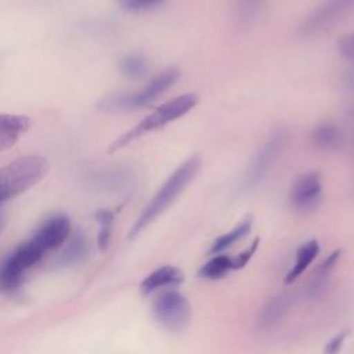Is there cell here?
<instances>
[{"label": "cell", "mask_w": 354, "mask_h": 354, "mask_svg": "<svg viewBox=\"0 0 354 354\" xmlns=\"http://www.w3.org/2000/svg\"><path fill=\"white\" fill-rule=\"evenodd\" d=\"M201 166V159L198 156H191L183 165H180L165 181L160 189L153 195L148 205L141 212L140 217L134 223L130 238L137 236L144 228H147L158 216H160L169 205L178 196V194L188 185V183L195 177Z\"/></svg>", "instance_id": "cell-1"}, {"label": "cell", "mask_w": 354, "mask_h": 354, "mask_svg": "<svg viewBox=\"0 0 354 354\" xmlns=\"http://www.w3.org/2000/svg\"><path fill=\"white\" fill-rule=\"evenodd\" d=\"M48 171V162L40 155H25L0 166V203L36 185Z\"/></svg>", "instance_id": "cell-2"}, {"label": "cell", "mask_w": 354, "mask_h": 354, "mask_svg": "<svg viewBox=\"0 0 354 354\" xmlns=\"http://www.w3.org/2000/svg\"><path fill=\"white\" fill-rule=\"evenodd\" d=\"M198 102V97L194 93L181 94L176 98L169 100L167 102L158 106L152 113L145 116L141 122H138L134 127H131L129 131L119 136L108 148V152H115L118 149H122L127 144L133 142L134 140L140 138L141 136L147 134L148 131H152L158 127L165 126L166 123L176 120L189 112Z\"/></svg>", "instance_id": "cell-3"}, {"label": "cell", "mask_w": 354, "mask_h": 354, "mask_svg": "<svg viewBox=\"0 0 354 354\" xmlns=\"http://www.w3.org/2000/svg\"><path fill=\"white\" fill-rule=\"evenodd\" d=\"M176 68H167L155 76L142 90L136 93H112L98 101V109L104 112H124L134 111L152 104L178 79Z\"/></svg>", "instance_id": "cell-4"}, {"label": "cell", "mask_w": 354, "mask_h": 354, "mask_svg": "<svg viewBox=\"0 0 354 354\" xmlns=\"http://www.w3.org/2000/svg\"><path fill=\"white\" fill-rule=\"evenodd\" d=\"M285 131L283 130H274L268 138L263 142V145L257 149V152L253 155L250 163L248 165L246 170L242 174V178L239 181L238 189L243 194L252 192L256 189L268 176L270 169L275 163V159L278 158L283 142H285Z\"/></svg>", "instance_id": "cell-5"}, {"label": "cell", "mask_w": 354, "mask_h": 354, "mask_svg": "<svg viewBox=\"0 0 354 354\" xmlns=\"http://www.w3.org/2000/svg\"><path fill=\"white\" fill-rule=\"evenodd\" d=\"M152 315L166 330L180 332L189 324L192 308L183 293L177 290H166L155 299L152 304Z\"/></svg>", "instance_id": "cell-6"}, {"label": "cell", "mask_w": 354, "mask_h": 354, "mask_svg": "<svg viewBox=\"0 0 354 354\" xmlns=\"http://www.w3.org/2000/svg\"><path fill=\"white\" fill-rule=\"evenodd\" d=\"M46 250L39 246L33 239L18 246L1 264H0V289L11 292L18 288L22 281L24 272L36 264Z\"/></svg>", "instance_id": "cell-7"}, {"label": "cell", "mask_w": 354, "mask_h": 354, "mask_svg": "<svg viewBox=\"0 0 354 354\" xmlns=\"http://www.w3.org/2000/svg\"><path fill=\"white\" fill-rule=\"evenodd\" d=\"M354 0H325L315 7L299 25L297 33L300 37H313L328 29L351 7Z\"/></svg>", "instance_id": "cell-8"}, {"label": "cell", "mask_w": 354, "mask_h": 354, "mask_svg": "<svg viewBox=\"0 0 354 354\" xmlns=\"http://www.w3.org/2000/svg\"><path fill=\"white\" fill-rule=\"evenodd\" d=\"M321 176L317 171L300 174L289 189V203L299 213H308L317 207L321 199Z\"/></svg>", "instance_id": "cell-9"}, {"label": "cell", "mask_w": 354, "mask_h": 354, "mask_svg": "<svg viewBox=\"0 0 354 354\" xmlns=\"http://www.w3.org/2000/svg\"><path fill=\"white\" fill-rule=\"evenodd\" d=\"M71 232V221L65 214H55L47 218L32 238L46 252L62 245Z\"/></svg>", "instance_id": "cell-10"}, {"label": "cell", "mask_w": 354, "mask_h": 354, "mask_svg": "<svg viewBox=\"0 0 354 354\" xmlns=\"http://www.w3.org/2000/svg\"><path fill=\"white\" fill-rule=\"evenodd\" d=\"M29 126L30 119L25 115L0 113V151L11 148Z\"/></svg>", "instance_id": "cell-11"}, {"label": "cell", "mask_w": 354, "mask_h": 354, "mask_svg": "<svg viewBox=\"0 0 354 354\" xmlns=\"http://www.w3.org/2000/svg\"><path fill=\"white\" fill-rule=\"evenodd\" d=\"M184 281V274L181 270L173 266H163L147 275L140 283V290L144 296L163 286H177Z\"/></svg>", "instance_id": "cell-12"}, {"label": "cell", "mask_w": 354, "mask_h": 354, "mask_svg": "<svg viewBox=\"0 0 354 354\" xmlns=\"http://www.w3.org/2000/svg\"><path fill=\"white\" fill-rule=\"evenodd\" d=\"M311 140L315 147L324 151H340L346 145L344 131L332 122H322L313 130Z\"/></svg>", "instance_id": "cell-13"}, {"label": "cell", "mask_w": 354, "mask_h": 354, "mask_svg": "<svg viewBox=\"0 0 354 354\" xmlns=\"http://www.w3.org/2000/svg\"><path fill=\"white\" fill-rule=\"evenodd\" d=\"M340 256H342V250L336 249L318 266V268L314 271V274L311 275V278L306 286L307 297H317L325 290V288L329 283L330 272L335 268V266L337 264Z\"/></svg>", "instance_id": "cell-14"}, {"label": "cell", "mask_w": 354, "mask_h": 354, "mask_svg": "<svg viewBox=\"0 0 354 354\" xmlns=\"http://www.w3.org/2000/svg\"><path fill=\"white\" fill-rule=\"evenodd\" d=\"M319 253V243L315 239H311L306 243H303L297 252H296V261L293 267L289 270V272L285 277V283L295 282L306 270L307 267L314 261L317 254Z\"/></svg>", "instance_id": "cell-15"}, {"label": "cell", "mask_w": 354, "mask_h": 354, "mask_svg": "<svg viewBox=\"0 0 354 354\" xmlns=\"http://www.w3.org/2000/svg\"><path fill=\"white\" fill-rule=\"evenodd\" d=\"M290 303H292V297L288 293H279L275 297L270 299L260 311L261 324L267 326L277 324L288 311Z\"/></svg>", "instance_id": "cell-16"}, {"label": "cell", "mask_w": 354, "mask_h": 354, "mask_svg": "<svg viewBox=\"0 0 354 354\" xmlns=\"http://www.w3.org/2000/svg\"><path fill=\"white\" fill-rule=\"evenodd\" d=\"M87 253V241L82 231H76L66 242L61 253V264L73 266L80 263Z\"/></svg>", "instance_id": "cell-17"}, {"label": "cell", "mask_w": 354, "mask_h": 354, "mask_svg": "<svg viewBox=\"0 0 354 354\" xmlns=\"http://www.w3.org/2000/svg\"><path fill=\"white\" fill-rule=\"evenodd\" d=\"M250 227H252V218L250 217H246L243 221H241L236 227H234L231 231L220 235L210 246L209 249V253L210 254H218L221 253L224 249L230 248L231 245H234L235 242L241 241L243 236H246L250 231Z\"/></svg>", "instance_id": "cell-18"}, {"label": "cell", "mask_w": 354, "mask_h": 354, "mask_svg": "<svg viewBox=\"0 0 354 354\" xmlns=\"http://www.w3.org/2000/svg\"><path fill=\"white\" fill-rule=\"evenodd\" d=\"M268 0H235V14L242 25H250L259 19Z\"/></svg>", "instance_id": "cell-19"}, {"label": "cell", "mask_w": 354, "mask_h": 354, "mask_svg": "<svg viewBox=\"0 0 354 354\" xmlns=\"http://www.w3.org/2000/svg\"><path fill=\"white\" fill-rule=\"evenodd\" d=\"M232 270V257H228L225 254H217L212 257L207 263H205L198 274L201 278L205 279H218L223 278L225 274H228Z\"/></svg>", "instance_id": "cell-20"}, {"label": "cell", "mask_w": 354, "mask_h": 354, "mask_svg": "<svg viewBox=\"0 0 354 354\" xmlns=\"http://www.w3.org/2000/svg\"><path fill=\"white\" fill-rule=\"evenodd\" d=\"M95 218L100 224L98 231V248L101 252H105L109 246L112 224H113V213L106 209H101L95 213Z\"/></svg>", "instance_id": "cell-21"}, {"label": "cell", "mask_w": 354, "mask_h": 354, "mask_svg": "<svg viewBox=\"0 0 354 354\" xmlns=\"http://www.w3.org/2000/svg\"><path fill=\"white\" fill-rule=\"evenodd\" d=\"M120 71L126 77L138 79L147 71V59L140 54H130L120 61Z\"/></svg>", "instance_id": "cell-22"}, {"label": "cell", "mask_w": 354, "mask_h": 354, "mask_svg": "<svg viewBox=\"0 0 354 354\" xmlns=\"http://www.w3.org/2000/svg\"><path fill=\"white\" fill-rule=\"evenodd\" d=\"M259 242H260V239L256 238V239L250 243L249 248H246L243 252H241L236 257H232V270H241V268H243V267L249 263V260L252 259V256H253V254L256 253V250H257Z\"/></svg>", "instance_id": "cell-23"}, {"label": "cell", "mask_w": 354, "mask_h": 354, "mask_svg": "<svg viewBox=\"0 0 354 354\" xmlns=\"http://www.w3.org/2000/svg\"><path fill=\"white\" fill-rule=\"evenodd\" d=\"M120 7L126 11H142L159 6L163 0H118Z\"/></svg>", "instance_id": "cell-24"}, {"label": "cell", "mask_w": 354, "mask_h": 354, "mask_svg": "<svg viewBox=\"0 0 354 354\" xmlns=\"http://www.w3.org/2000/svg\"><path fill=\"white\" fill-rule=\"evenodd\" d=\"M337 47L340 55L354 65V33H348L340 37Z\"/></svg>", "instance_id": "cell-25"}, {"label": "cell", "mask_w": 354, "mask_h": 354, "mask_svg": "<svg viewBox=\"0 0 354 354\" xmlns=\"http://www.w3.org/2000/svg\"><path fill=\"white\" fill-rule=\"evenodd\" d=\"M348 335V330H342L340 333H337L336 336H333L324 347V351L322 354H339L343 344H344V340Z\"/></svg>", "instance_id": "cell-26"}, {"label": "cell", "mask_w": 354, "mask_h": 354, "mask_svg": "<svg viewBox=\"0 0 354 354\" xmlns=\"http://www.w3.org/2000/svg\"><path fill=\"white\" fill-rule=\"evenodd\" d=\"M343 82H344L346 87H347L351 93H354V65H353V68H350V69H347V71L344 72Z\"/></svg>", "instance_id": "cell-27"}, {"label": "cell", "mask_w": 354, "mask_h": 354, "mask_svg": "<svg viewBox=\"0 0 354 354\" xmlns=\"http://www.w3.org/2000/svg\"><path fill=\"white\" fill-rule=\"evenodd\" d=\"M350 119H351V123H353V127H354V106L350 109Z\"/></svg>", "instance_id": "cell-28"}, {"label": "cell", "mask_w": 354, "mask_h": 354, "mask_svg": "<svg viewBox=\"0 0 354 354\" xmlns=\"http://www.w3.org/2000/svg\"><path fill=\"white\" fill-rule=\"evenodd\" d=\"M1 224H3V217H1V213H0V230H1Z\"/></svg>", "instance_id": "cell-29"}]
</instances>
